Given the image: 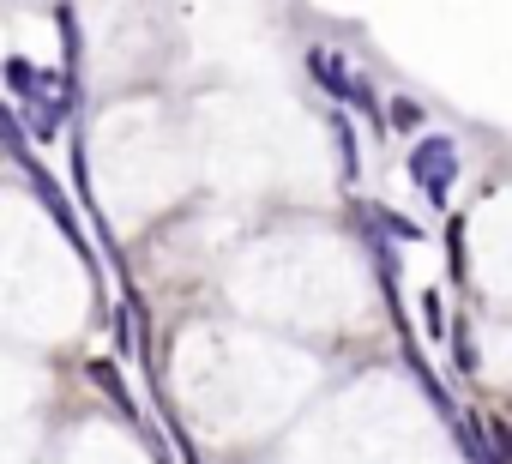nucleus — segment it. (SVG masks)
Listing matches in <instances>:
<instances>
[{
	"mask_svg": "<svg viewBox=\"0 0 512 464\" xmlns=\"http://www.w3.org/2000/svg\"><path fill=\"white\" fill-rule=\"evenodd\" d=\"M362 217H374L380 229H392V236H398V242H422V236H416V223H404V217H398V211H386V205H374V211L362 205Z\"/></svg>",
	"mask_w": 512,
	"mask_h": 464,
	"instance_id": "10",
	"label": "nucleus"
},
{
	"mask_svg": "<svg viewBox=\"0 0 512 464\" xmlns=\"http://www.w3.org/2000/svg\"><path fill=\"white\" fill-rule=\"evenodd\" d=\"M452 362H458L464 374H476V344H470V338H458V344H452Z\"/></svg>",
	"mask_w": 512,
	"mask_h": 464,
	"instance_id": "11",
	"label": "nucleus"
},
{
	"mask_svg": "<svg viewBox=\"0 0 512 464\" xmlns=\"http://www.w3.org/2000/svg\"><path fill=\"white\" fill-rule=\"evenodd\" d=\"M332 133H338V163H344V181H356L362 157H356V127H350V115H332Z\"/></svg>",
	"mask_w": 512,
	"mask_h": 464,
	"instance_id": "4",
	"label": "nucleus"
},
{
	"mask_svg": "<svg viewBox=\"0 0 512 464\" xmlns=\"http://www.w3.org/2000/svg\"><path fill=\"white\" fill-rule=\"evenodd\" d=\"M19 169L31 175V187H37V199H43V211H49V217L61 223V236L73 242V254H79V260H91V248H85V236H79V217H73V205H67V193L55 187V175H49V169H43L37 157H19Z\"/></svg>",
	"mask_w": 512,
	"mask_h": 464,
	"instance_id": "3",
	"label": "nucleus"
},
{
	"mask_svg": "<svg viewBox=\"0 0 512 464\" xmlns=\"http://www.w3.org/2000/svg\"><path fill=\"white\" fill-rule=\"evenodd\" d=\"M0 145H7V157L19 163V157H31V139H25V127H19V115L0 103Z\"/></svg>",
	"mask_w": 512,
	"mask_h": 464,
	"instance_id": "5",
	"label": "nucleus"
},
{
	"mask_svg": "<svg viewBox=\"0 0 512 464\" xmlns=\"http://www.w3.org/2000/svg\"><path fill=\"white\" fill-rule=\"evenodd\" d=\"M452 440H458V452H464L470 464H488V452H482V428H476L470 416H458V422H452Z\"/></svg>",
	"mask_w": 512,
	"mask_h": 464,
	"instance_id": "7",
	"label": "nucleus"
},
{
	"mask_svg": "<svg viewBox=\"0 0 512 464\" xmlns=\"http://www.w3.org/2000/svg\"><path fill=\"white\" fill-rule=\"evenodd\" d=\"M308 73H314V79H320V91H326V97H338L344 109L374 115V103H380V97H374V85H368L362 73H350L332 49H308Z\"/></svg>",
	"mask_w": 512,
	"mask_h": 464,
	"instance_id": "1",
	"label": "nucleus"
},
{
	"mask_svg": "<svg viewBox=\"0 0 512 464\" xmlns=\"http://www.w3.org/2000/svg\"><path fill=\"white\" fill-rule=\"evenodd\" d=\"M91 380H97V386L109 392V404H115V410H127V416H133V398H127V386H121L115 362H91Z\"/></svg>",
	"mask_w": 512,
	"mask_h": 464,
	"instance_id": "6",
	"label": "nucleus"
},
{
	"mask_svg": "<svg viewBox=\"0 0 512 464\" xmlns=\"http://www.w3.org/2000/svg\"><path fill=\"white\" fill-rule=\"evenodd\" d=\"M476 428L488 434V446H482V452H488V464H506V452H512V434H506V422H500V416H488V422H476Z\"/></svg>",
	"mask_w": 512,
	"mask_h": 464,
	"instance_id": "9",
	"label": "nucleus"
},
{
	"mask_svg": "<svg viewBox=\"0 0 512 464\" xmlns=\"http://www.w3.org/2000/svg\"><path fill=\"white\" fill-rule=\"evenodd\" d=\"M410 175H416V187L434 199V205H446L452 199V175H458V145L452 139H422V145H410Z\"/></svg>",
	"mask_w": 512,
	"mask_h": 464,
	"instance_id": "2",
	"label": "nucleus"
},
{
	"mask_svg": "<svg viewBox=\"0 0 512 464\" xmlns=\"http://www.w3.org/2000/svg\"><path fill=\"white\" fill-rule=\"evenodd\" d=\"M386 121H392L398 133H416V127H422V103H416V97H392V103H386Z\"/></svg>",
	"mask_w": 512,
	"mask_h": 464,
	"instance_id": "8",
	"label": "nucleus"
}]
</instances>
